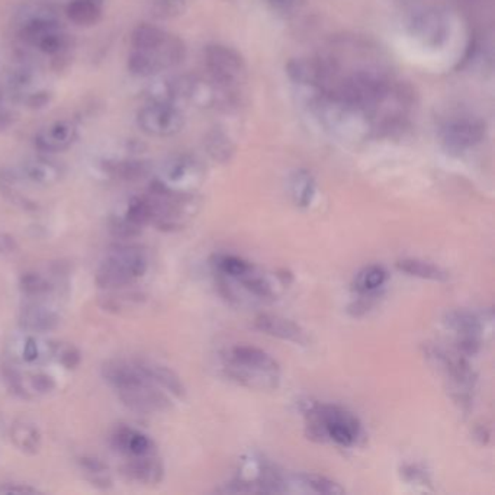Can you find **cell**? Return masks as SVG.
I'll return each instance as SVG.
<instances>
[{
    "label": "cell",
    "instance_id": "cell-1",
    "mask_svg": "<svg viewBox=\"0 0 495 495\" xmlns=\"http://www.w3.org/2000/svg\"><path fill=\"white\" fill-rule=\"evenodd\" d=\"M102 378L131 412L149 415L172 408V398L150 379L142 360L111 359L103 363Z\"/></svg>",
    "mask_w": 495,
    "mask_h": 495
},
{
    "label": "cell",
    "instance_id": "cell-2",
    "mask_svg": "<svg viewBox=\"0 0 495 495\" xmlns=\"http://www.w3.org/2000/svg\"><path fill=\"white\" fill-rule=\"evenodd\" d=\"M229 379L253 391H274L281 384V366L271 354L253 346H236L221 356Z\"/></svg>",
    "mask_w": 495,
    "mask_h": 495
},
{
    "label": "cell",
    "instance_id": "cell-3",
    "mask_svg": "<svg viewBox=\"0 0 495 495\" xmlns=\"http://www.w3.org/2000/svg\"><path fill=\"white\" fill-rule=\"evenodd\" d=\"M324 128L344 142H365L375 135L369 114L356 103L347 102L330 91L311 102Z\"/></svg>",
    "mask_w": 495,
    "mask_h": 495
},
{
    "label": "cell",
    "instance_id": "cell-4",
    "mask_svg": "<svg viewBox=\"0 0 495 495\" xmlns=\"http://www.w3.org/2000/svg\"><path fill=\"white\" fill-rule=\"evenodd\" d=\"M149 253L131 241L115 244L96 269L95 283L100 290L131 288L149 271Z\"/></svg>",
    "mask_w": 495,
    "mask_h": 495
},
{
    "label": "cell",
    "instance_id": "cell-5",
    "mask_svg": "<svg viewBox=\"0 0 495 495\" xmlns=\"http://www.w3.org/2000/svg\"><path fill=\"white\" fill-rule=\"evenodd\" d=\"M145 198L152 208V225L164 233L185 229L201 210V199L195 192L173 191L159 179L150 185Z\"/></svg>",
    "mask_w": 495,
    "mask_h": 495
},
{
    "label": "cell",
    "instance_id": "cell-6",
    "mask_svg": "<svg viewBox=\"0 0 495 495\" xmlns=\"http://www.w3.org/2000/svg\"><path fill=\"white\" fill-rule=\"evenodd\" d=\"M423 353L429 365L442 375L450 398L464 412H468L473 405L476 385V374L469 365L468 358L456 351H446L442 346L433 343L424 344Z\"/></svg>",
    "mask_w": 495,
    "mask_h": 495
},
{
    "label": "cell",
    "instance_id": "cell-7",
    "mask_svg": "<svg viewBox=\"0 0 495 495\" xmlns=\"http://www.w3.org/2000/svg\"><path fill=\"white\" fill-rule=\"evenodd\" d=\"M0 370L4 385L21 400H37L41 396L50 395L57 388L54 378L44 370L23 369L22 365L12 360L4 362Z\"/></svg>",
    "mask_w": 495,
    "mask_h": 495
},
{
    "label": "cell",
    "instance_id": "cell-8",
    "mask_svg": "<svg viewBox=\"0 0 495 495\" xmlns=\"http://www.w3.org/2000/svg\"><path fill=\"white\" fill-rule=\"evenodd\" d=\"M205 65L211 79L224 88L233 89L248 81V65L231 47L213 44L205 48Z\"/></svg>",
    "mask_w": 495,
    "mask_h": 495
},
{
    "label": "cell",
    "instance_id": "cell-9",
    "mask_svg": "<svg viewBox=\"0 0 495 495\" xmlns=\"http://www.w3.org/2000/svg\"><path fill=\"white\" fill-rule=\"evenodd\" d=\"M487 126L473 115H461L446 121L440 128V142L450 154H464L484 142Z\"/></svg>",
    "mask_w": 495,
    "mask_h": 495
},
{
    "label": "cell",
    "instance_id": "cell-10",
    "mask_svg": "<svg viewBox=\"0 0 495 495\" xmlns=\"http://www.w3.org/2000/svg\"><path fill=\"white\" fill-rule=\"evenodd\" d=\"M205 178V168L198 157L180 152L169 157L161 169L157 179L173 191L195 192Z\"/></svg>",
    "mask_w": 495,
    "mask_h": 495
},
{
    "label": "cell",
    "instance_id": "cell-11",
    "mask_svg": "<svg viewBox=\"0 0 495 495\" xmlns=\"http://www.w3.org/2000/svg\"><path fill=\"white\" fill-rule=\"evenodd\" d=\"M137 124L150 137H173L183 130L185 117L175 105L150 102L138 111Z\"/></svg>",
    "mask_w": 495,
    "mask_h": 495
},
{
    "label": "cell",
    "instance_id": "cell-12",
    "mask_svg": "<svg viewBox=\"0 0 495 495\" xmlns=\"http://www.w3.org/2000/svg\"><path fill=\"white\" fill-rule=\"evenodd\" d=\"M320 412L328 440L343 447H352L362 435V424L353 412L337 404L320 403Z\"/></svg>",
    "mask_w": 495,
    "mask_h": 495
},
{
    "label": "cell",
    "instance_id": "cell-13",
    "mask_svg": "<svg viewBox=\"0 0 495 495\" xmlns=\"http://www.w3.org/2000/svg\"><path fill=\"white\" fill-rule=\"evenodd\" d=\"M60 323V313L47 300H28L18 316L21 330L32 334L54 332Z\"/></svg>",
    "mask_w": 495,
    "mask_h": 495
},
{
    "label": "cell",
    "instance_id": "cell-14",
    "mask_svg": "<svg viewBox=\"0 0 495 495\" xmlns=\"http://www.w3.org/2000/svg\"><path fill=\"white\" fill-rule=\"evenodd\" d=\"M20 183L37 187H51L61 182L65 169L48 157H30L13 170Z\"/></svg>",
    "mask_w": 495,
    "mask_h": 495
},
{
    "label": "cell",
    "instance_id": "cell-15",
    "mask_svg": "<svg viewBox=\"0 0 495 495\" xmlns=\"http://www.w3.org/2000/svg\"><path fill=\"white\" fill-rule=\"evenodd\" d=\"M410 30L412 37L424 46L438 48L447 39L449 22L442 12L431 9L415 15L410 23Z\"/></svg>",
    "mask_w": 495,
    "mask_h": 495
},
{
    "label": "cell",
    "instance_id": "cell-16",
    "mask_svg": "<svg viewBox=\"0 0 495 495\" xmlns=\"http://www.w3.org/2000/svg\"><path fill=\"white\" fill-rule=\"evenodd\" d=\"M121 473L126 480L144 487H156L164 480V465L159 452L145 456L124 459Z\"/></svg>",
    "mask_w": 495,
    "mask_h": 495
},
{
    "label": "cell",
    "instance_id": "cell-17",
    "mask_svg": "<svg viewBox=\"0 0 495 495\" xmlns=\"http://www.w3.org/2000/svg\"><path fill=\"white\" fill-rule=\"evenodd\" d=\"M79 137L76 124L69 119L53 122L35 134L34 144L41 152H61L69 150Z\"/></svg>",
    "mask_w": 495,
    "mask_h": 495
},
{
    "label": "cell",
    "instance_id": "cell-18",
    "mask_svg": "<svg viewBox=\"0 0 495 495\" xmlns=\"http://www.w3.org/2000/svg\"><path fill=\"white\" fill-rule=\"evenodd\" d=\"M111 446L117 454L121 455L122 459L145 456L157 452L154 440L145 435L144 431L131 426L117 427L112 431Z\"/></svg>",
    "mask_w": 495,
    "mask_h": 495
},
{
    "label": "cell",
    "instance_id": "cell-19",
    "mask_svg": "<svg viewBox=\"0 0 495 495\" xmlns=\"http://www.w3.org/2000/svg\"><path fill=\"white\" fill-rule=\"evenodd\" d=\"M54 344L50 340L42 339L41 334L23 333L22 337L15 342L11 360L28 368L46 365L53 360Z\"/></svg>",
    "mask_w": 495,
    "mask_h": 495
},
{
    "label": "cell",
    "instance_id": "cell-20",
    "mask_svg": "<svg viewBox=\"0 0 495 495\" xmlns=\"http://www.w3.org/2000/svg\"><path fill=\"white\" fill-rule=\"evenodd\" d=\"M173 39L175 35L169 34L168 30L152 23H140L138 27L134 28L131 34V46L134 50L150 51L154 54L164 70V61L168 57Z\"/></svg>",
    "mask_w": 495,
    "mask_h": 495
},
{
    "label": "cell",
    "instance_id": "cell-21",
    "mask_svg": "<svg viewBox=\"0 0 495 495\" xmlns=\"http://www.w3.org/2000/svg\"><path fill=\"white\" fill-rule=\"evenodd\" d=\"M255 327L259 332L283 342L300 344V346H309L311 343L308 333L305 332L300 324L276 314H260L256 317Z\"/></svg>",
    "mask_w": 495,
    "mask_h": 495
},
{
    "label": "cell",
    "instance_id": "cell-22",
    "mask_svg": "<svg viewBox=\"0 0 495 495\" xmlns=\"http://www.w3.org/2000/svg\"><path fill=\"white\" fill-rule=\"evenodd\" d=\"M485 317L469 309H452L443 317L446 328L454 332L456 337H478L482 339L485 332Z\"/></svg>",
    "mask_w": 495,
    "mask_h": 495
},
{
    "label": "cell",
    "instance_id": "cell-23",
    "mask_svg": "<svg viewBox=\"0 0 495 495\" xmlns=\"http://www.w3.org/2000/svg\"><path fill=\"white\" fill-rule=\"evenodd\" d=\"M12 445L20 450L21 454L34 456L41 450L42 435L39 427L28 419H18L9 429Z\"/></svg>",
    "mask_w": 495,
    "mask_h": 495
},
{
    "label": "cell",
    "instance_id": "cell-24",
    "mask_svg": "<svg viewBox=\"0 0 495 495\" xmlns=\"http://www.w3.org/2000/svg\"><path fill=\"white\" fill-rule=\"evenodd\" d=\"M145 297L142 292H135V291H130L128 288L103 291V295L100 297V308L112 314L130 313L133 309L143 305Z\"/></svg>",
    "mask_w": 495,
    "mask_h": 495
},
{
    "label": "cell",
    "instance_id": "cell-25",
    "mask_svg": "<svg viewBox=\"0 0 495 495\" xmlns=\"http://www.w3.org/2000/svg\"><path fill=\"white\" fill-rule=\"evenodd\" d=\"M145 372L149 375L157 386H161L163 391L175 398H183L187 395V388L183 385L179 375L176 374L175 370L170 369L168 366L161 365V363L143 362Z\"/></svg>",
    "mask_w": 495,
    "mask_h": 495
},
{
    "label": "cell",
    "instance_id": "cell-26",
    "mask_svg": "<svg viewBox=\"0 0 495 495\" xmlns=\"http://www.w3.org/2000/svg\"><path fill=\"white\" fill-rule=\"evenodd\" d=\"M290 191L292 201L298 208L307 210L316 198L317 183L313 173L300 169L291 175Z\"/></svg>",
    "mask_w": 495,
    "mask_h": 495
},
{
    "label": "cell",
    "instance_id": "cell-27",
    "mask_svg": "<svg viewBox=\"0 0 495 495\" xmlns=\"http://www.w3.org/2000/svg\"><path fill=\"white\" fill-rule=\"evenodd\" d=\"M77 465H79L81 473H83L84 480L93 487L100 488V490H109L114 484L109 466L100 457L83 455L77 459Z\"/></svg>",
    "mask_w": 495,
    "mask_h": 495
},
{
    "label": "cell",
    "instance_id": "cell-28",
    "mask_svg": "<svg viewBox=\"0 0 495 495\" xmlns=\"http://www.w3.org/2000/svg\"><path fill=\"white\" fill-rule=\"evenodd\" d=\"M396 269L414 278L431 281V282H446L449 281V272L435 263L421 259H403L396 262Z\"/></svg>",
    "mask_w": 495,
    "mask_h": 495
},
{
    "label": "cell",
    "instance_id": "cell-29",
    "mask_svg": "<svg viewBox=\"0 0 495 495\" xmlns=\"http://www.w3.org/2000/svg\"><path fill=\"white\" fill-rule=\"evenodd\" d=\"M204 149L213 161L221 164L231 161L236 154V145H234L233 140L230 138L229 134L220 128H213L206 134L204 138Z\"/></svg>",
    "mask_w": 495,
    "mask_h": 495
},
{
    "label": "cell",
    "instance_id": "cell-30",
    "mask_svg": "<svg viewBox=\"0 0 495 495\" xmlns=\"http://www.w3.org/2000/svg\"><path fill=\"white\" fill-rule=\"evenodd\" d=\"M57 290L56 283L46 274L25 272L20 279V291L27 300H48Z\"/></svg>",
    "mask_w": 495,
    "mask_h": 495
},
{
    "label": "cell",
    "instance_id": "cell-31",
    "mask_svg": "<svg viewBox=\"0 0 495 495\" xmlns=\"http://www.w3.org/2000/svg\"><path fill=\"white\" fill-rule=\"evenodd\" d=\"M103 0H73L67 6V16L72 22L89 27L102 16Z\"/></svg>",
    "mask_w": 495,
    "mask_h": 495
},
{
    "label": "cell",
    "instance_id": "cell-32",
    "mask_svg": "<svg viewBox=\"0 0 495 495\" xmlns=\"http://www.w3.org/2000/svg\"><path fill=\"white\" fill-rule=\"evenodd\" d=\"M386 281H388V272L384 266L369 265L354 276L352 288L356 293L377 292L386 283Z\"/></svg>",
    "mask_w": 495,
    "mask_h": 495
},
{
    "label": "cell",
    "instance_id": "cell-33",
    "mask_svg": "<svg viewBox=\"0 0 495 495\" xmlns=\"http://www.w3.org/2000/svg\"><path fill=\"white\" fill-rule=\"evenodd\" d=\"M107 172L117 179L135 182L144 179L150 173V164L137 159H126V161H109L107 163Z\"/></svg>",
    "mask_w": 495,
    "mask_h": 495
},
{
    "label": "cell",
    "instance_id": "cell-34",
    "mask_svg": "<svg viewBox=\"0 0 495 495\" xmlns=\"http://www.w3.org/2000/svg\"><path fill=\"white\" fill-rule=\"evenodd\" d=\"M126 65L131 74L135 77H152L163 72L161 61L149 51L133 50Z\"/></svg>",
    "mask_w": 495,
    "mask_h": 495
},
{
    "label": "cell",
    "instance_id": "cell-35",
    "mask_svg": "<svg viewBox=\"0 0 495 495\" xmlns=\"http://www.w3.org/2000/svg\"><path fill=\"white\" fill-rule=\"evenodd\" d=\"M213 271L222 278L237 281L252 267V263L234 255H218L213 257Z\"/></svg>",
    "mask_w": 495,
    "mask_h": 495
},
{
    "label": "cell",
    "instance_id": "cell-36",
    "mask_svg": "<svg viewBox=\"0 0 495 495\" xmlns=\"http://www.w3.org/2000/svg\"><path fill=\"white\" fill-rule=\"evenodd\" d=\"M295 480L300 482L301 487L317 492V494L342 495L346 492V490L339 482L330 480L327 476L318 475V473H300L295 476Z\"/></svg>",
    "mask_w": 495,
    "mask_h": 495
},
{
    "label": "cell",
    "instance_id": "cell-37",
    "mask_svg": "<svg viewBox=\"0 0 495 495\" xmlns=\"http://www.w3.org/2000/svg\"><path fill=\"white\" fill-rule=\"evenodd\" d=\"M69 35L65 34L61 28L51 30L48 34L44 35L35 44V47L41 50L42 53L56 56V54L63 53L69 47Z\"/></svg>",
    "mask_w": 495,
    "mask_h": 495
},
{
    "label": "cell",
    "instance_id": "cell-38",
    "mask_svg": "<svg viewBox=\"0 0 495 495\" xmlns=\"http://www.w3.org/2000/svg\"><path fill=\"white\" fill-rule=\"evenodd\" d=\"M53 360L63 366L65 370H74L82 363V353L76 346L70 343L54 344Z\"/></svg>",
    "mask_w": 495,
    "mask_h": 495
},
{
    "label": "cell",
    "instance_id": "cell-39",
    "mask_svg": "<svg viewBox=\"0 0 495 495\" xmlns=\"http://www.w3.org/2000/svg\"><path fill=\"white\" fill-rule=\"evenodd\" d=\"M144 230L138 229L135 225L131 224L128 220L122 215H115L109 221V233L114 236L118 241H133L137 237L142 236Z\"/></svg>",
    "mask_w": 495,
    "mask_h": 495
},
{
    "label": "cell",
    "instance_id": "cell-40",
    "mask_svg": "<svg viewBox=\"0 0 495 495\" xmlns=\"http://www.w3.org/2000/svg\"><path fill=\"white\" fill-rule=\"evenodd\" d=\"M187 11L185 0H154L152 2V15L159 20H173Z\"/></svg>",
    "mask_w": 495,
    "mask_h": 495
},
{
    "label": "cell",
    "instance_id": "cell-41",
    "mask_svg": "<svg viewBox=\"0 0 495 495\" xmlns=\"http://www.w3.org/2000/svg\"><path fill=\"white\" fill-rule=\"evenodd\" d=\"M358 295L359 297L347 307V311L354 318H359V317H363L369 313L370 309L375 308V305L378 304L379 298H381L379 291H377V292L358 293Z\"/></svg>",
    "mask_w": 495,
    "mask_h": 495
},
{
    "label": "cell",
    "instance_id": "cell-42",
    "mask_svg": "<svg viewBox=\"0 0 495 495\" xmlns=\"http://www.w3.org/2000/svg\"><path fill=\"white\" fill-rule=\"evenodd\" d=\"M35 74L32 70L28 67H20V69L13 70L9 76V84H11L12 91H15L16 93H27L32 84H34Z\"/></svg>",
    "mask_w": 495,
    "mask_h": 495
},
{
    "label": "cell",
    "instance_id": "cell-43",
    "mask_svg": "<svg viewBox=\"0 0 495 495\" xmlns=\"http://www.w3.org/2000/svg\"><path fill=\"white\" fill-rule=\"evenodd\" d=\"M401 476L410 485H420V487L431 485L430 475L427 473L426 468L419 464H408V465L403 466Z\"/></svg>",
    "mask_w": 495,
    "mask_h": 495
},
{
    "label": "cell",
    "instance_id": "cell-44",
    "mask_svg": "<svg viewBox=\"0 0 495 495\" xmlns=\"http://www.w3.org/2000/svg\"><path fill=\"white\" fill-rule=\"evenodd\" d=\"M39 488L22 482H4L0 484V495L6 494H41Z\"/></svg>",
    "mask_w": 495,
    "mask_h": 495
},
{
    "label": "cell",
    "instance_id": "cell-45",
    "mask_svg": "<svg viewBox=\"0 0 495 495\" xmlns=\"http://www.w3.org/2000/svg\"><path fill=\"white\" fill-rule=\"evenodd\" d=\"M20 250V244L15 237L8 233H0V257H9Z\"/></svg>",
    "mask_w": 495,
    "mask_h": 495
},
{
    "label": "cell",
    "instance_id": "cell-46",
    "mask_svg": "<svg viewBox=\"0 0 495 495\" xmlns=\"http://www.w3.org/2000/svg\"><path fill=\"white\" fill-rule=\"evenodd\" d=\"M302 0H271V4L279 11L288 12L297 9Z\"/></svg>",
    "mask_w": 495,
    "mask_h": 495
},
{
    "label": "cell",
    "instance_id": "cell-47",
    "mask_svg": "<svg viewBox=\"0 0 495 495\" xmlns=\"http://www.w3.org/2000/svg\"><path fill=\"white\" fill-rule=\"evenodd\" d=\"M476 439H480L482 445H487L488 439H490V431L487 430V427L480 426L475 431Z\"/></svg>",
    "mask_w": 495,
    "mask_h": 495
},
{
    "label": "cell",
    "instance_id": "cell-48",
    "mask_svg": "<svg viewBox=\"0 0 495 495\" xmlns=\"http://www.w3.org/2000/svg\"><path fill=\"white\" fill-rule=\"evenodd\" d=\"M4 415H2V412H0V435L4 433Z\"/></svg>",
    "mask_w": 495,
    "mask_h": 495
}]
</instances>
